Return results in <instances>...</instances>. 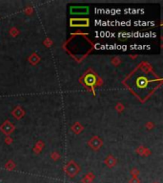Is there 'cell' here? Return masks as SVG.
<instances>
[{"instance_id": "cell-1", "label": "cell", "mask_w": 163, "mask_h": 183, "mask_svg": "<svg viewBox=\"0 0 163 183\" xmlns=\"http://www.w3.org/2000/svg\"><path fill=\"white\" fill-rule=\"evenodd\" d=\"M126 85L138 98L145 100L158 85L157 77L148 70L138 69L126 79Z\"/></svg>"}, {"instance_id": "cell-2", "label": "cell", "mask_w": 163, "mask_h": 183, "mask_svg": "<svg viewBox=\"0 0 163 183\" xmlns=\"http://www.w3.org/2000/svg\"><path fill=\"white\" fill-rule=\"evenodd\" d=\"M82 83L87 87H93L96 82H98V77L95 74H93V72H89L82 78Z\"/></svg>"}, {"instance_id": "cell-3", "label": "cell", "mask_w": 163, "mask_h": 183, "mask_svg": "<svg viewBox=\"0 0 163 183\" xmlns=\"http://www.w3.org/2000/svg\"><path fill=\"white\" fill-rule=\"evenodd\" d=\"M65 171L69 175V177H74L75 175L79 172V168L76 166V165L74 163V162H70V163H69L67 166H66Z\"/></svg>"}, {"instance_id": "cell-4", "label": "cell", "mask_w": 163, "mask_h": 183, "mask_svg": "<svg viewBox=\"0 0 163 183\" xmlns=\"http://www.w3.org/2000/svg\"><path fill=\"white\" fill-rule=\"evenodd\" d=\"M71 26L72 27L89 26V19H71Z\"/></svg>"}, {"instance_id": "cell-5", "label": "cell", "mask_w": 163, "mask_h": 183, "mask_svg": "<svg viewBox=\"0 0 163 183\" xmlns=\"http://www.w3.org/2000/svg\"><path fill=\"white\" fill-rule=\"evenodd\" d=\"M13 128H15V127H13V124H11L9 121H6V122L1 126V130H2L5 134H10V133H12V132H13Z\"/></svg>"}, {"instance_id": "cell-6", "label": "cell", "mask_w": 163, "mask_h": 183, "mask_svg": "<svg viewBox=\"0 0 163 183\" xmlns=\"http://www.w3.org/2000/svg\"><path fill=\"white\" fill-rule=\"evenodd\" d=\"M88 11V7H72L71 8V13H87Z\"/></svg>"}, {"instance_id": "cell-7", "label": "cell", "mask_w": 163, "mask_h": 183, "mask_svg": "<svg viewBox=\"0 0 163 183\" xmlns=\"http://www.w3.org/2000/svg\"><path fill=\"white\" fill-rule=\"evenodd\" d=\"M90 144H91V146L93 148H95V149H98L100 146H101V141H100L98 137H93V138L90 141Z\"/></svg>"}, {"instance_id": "cell-8", "label": "cell", "mask_w": 163, "mask_h": 183, "mask_svg": "<svg viewBox=\"0 0 163 183\" xmlns=\"http://www.w3.org/2000/svg\"><path fill=\"white\" fill-rule=\"evenodd\" d=\"M114 163H116V160H114L112 157H110L108 159L106 160V164L108 165L109 167H113L114 165Z\"/></svg>"}, {"instance_id": "cell-9", "label": "cell", "mask_w": 163, "mask_h": 183, "mask_svg": "<svg viewBox=\"0 0 163 183\" xmlns=\"http://www.w3.org/2000/svg\"><path fill=\"white\" fill-rule=\"evenodd\" d=\"M13 115H15V116L17 117V118H19V117H21L23 116V112H21V110L19 108H17L15 111L13 112Z\"/></svg>"}, {"instance_id": "cell-10", "label": "cell", "mask_w": 163, "mask_h": 183, "mask_svg": "<svg viewBox=\"0 0 163 183\" xmlns=\"http://www.w3.org/2000/svg\"><path fill=\"white\" fill-rule=\"evenodd\" d=\"M130 183H139V179L137 177H133L130 180Z\"/></svg>"}]
</instances>
